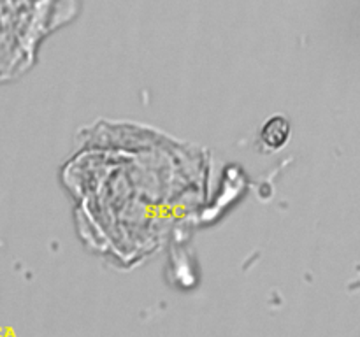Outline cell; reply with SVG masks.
Wrapping results in <instances>:
<instances>
[{
    "label": "cell",
    "instance_id": "obj_1",
    "mask_svg": "<svg viewBox=\"0 0 360 337\" xmlns=\"http://www.w3.org/2000/svg\"><path fill=\"white\" fill-rule=\"evenodd\" d=\"M67 0H0V41L27 37L28 30H37L49 11Z\"/></svg>",
    "mask_w": 360,
    "mask_h": 337
},
{
    "label": "cell",
    "instance_id": "obj_2",
    "mask_svg": "<svg viewBox=\"0 0 360 337\" xmlns=\"http://www.w3.org/2000/svg\"><path fill=\"white\" fill-rule=\"evenodd\" d=\"M288 133H290V125H288L287 119L281 118V116H274L264 125L262 140L269 147H280L288 139Z\"/></svg>",
    "mask_w": 360,
    "mask_h": 337
}]
</instances>
